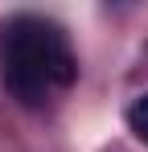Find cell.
I'll use <instances>...</instances> for the list:
<instances>
[{
  "label": "cell",
  "instance_id": "6da1fadb",
  "mask_svg": "<svg viewBox=\"0 0 148 152\" xmlns=\"http://www.w3.org/2000/svg\"><path fill=\"white\" fill-rule=\"evenodd\" d=\"M0 82L21 107L37 111L58 103L78 82V58L66 29L37 12L12 17L0 33Z\"/></svg>",
  "mask_w": 148,
  "mask_h": 152
},
{
  "label": "cell",
  "instance_id": "7a4b0ae2",
  "mask_svg": "<svg viewBox=\"0 0 148 152\" xmlns=\"http://www.w3.org/2000/svg\"><path fill=\"white\" fill-rule=\"evenodd\" d=\"M127 127H132V136L140 140V144H148V95H140V99L127 103Z\"/></svg>",
  "mask_w": 148,
  "mask_h": 152
}]
</instances>
